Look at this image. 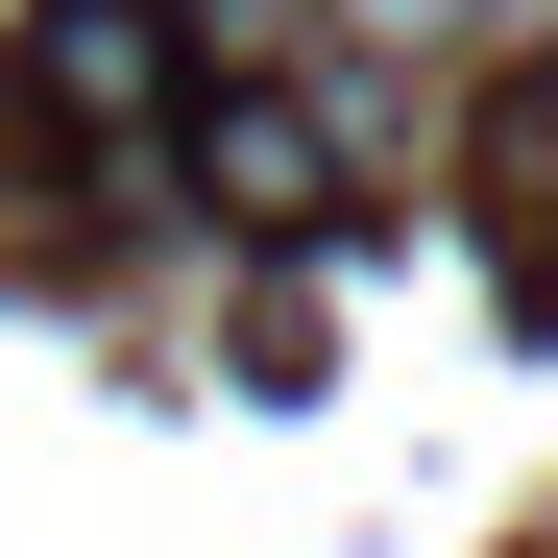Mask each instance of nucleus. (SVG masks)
Instances as JSON below:
<instances>
[{
    "label": "nucleus",
    "instance_id": "1",
    "mask_svg": "<svg viewBox=\"0 0 558 558\" xmlns=\"http://www.w3.org/2000/svg\"><path fill=\"white\" fill-rule=\"evenodd\" d=\"M170 73H195V49H170V0H49L25 98H49V122H170Z\"/></svg>",
    "mask_w": 558,
    "mask_h": 558
}]
</instances>
